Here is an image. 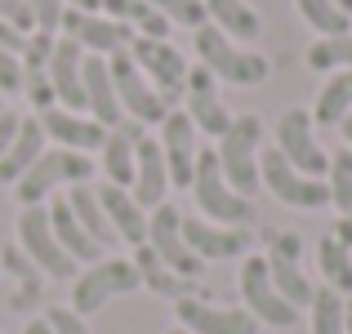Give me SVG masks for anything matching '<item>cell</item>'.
Listing matches in <instances>:
<instances>
[{
  "label": "cell",
  "mask_w": 352,
  "mask_h": 334,
  "mask_svg": "<svg viewBox=\"0 0 352 334\" xmlns=\"http://www.w3.org/2000/svg\"><path fill=\"white\" fill-rule=\"evenodd\" d=\"M272 147L294 165V170L312 174V179H326L330 174V152L317 143V125H312L308 107H285L281 116H276Z\"/></svg>",
  "instance_id": "cell-10"
},
{
  "label": "cell",
  "mask_w": 352,
  "mask_h": 334,
  "mask_svg": "<svg viewBox=\"0 0 352 334\" xmlns=\"http://www.w3.org/2000/svg\"><path fill=\"white\" fill-rule=\"evenodd\" d=\"M85 116H94L103 129H116L125 120L112 85V67H107V58H94V54H85Z\"/></svg>",
  "instance_id": "cell-25"
},
{
  "label": "cell",
  "mask_w": 352,
  "mask_h": 334,
  "mask_svg": "<svg viewBox=\"0 0 352 334\" xmlns=\"http://www.w3.org/2000/svg\"><path fill=\"white\" fill-rule=\"evenodd\" d=\"M50 85H54V98L58 107L67 111H85V49L67 36L54 41V54H50Z\"/></svg>",
  "instance_id": "cell-20"
},
{
  "label": "cell",
  "mask_w": 352,
  "mask_h": 334,
  "mask_svg": "<svg viewBox=\"0 0 352 334\" xmlns=\"http://www.w3.org/2000/svg\"><path fill=\"white\" fill-rule=\"evenodd\" d=\"M45 210H50V227H54V236H58V245L67 249V258H72V263L89 267V263H98V258H107V249L98 245V241L89 236L85 227H80V219H76V214H72L67 197H54Z\"/></svg>",
  "instance_id": "cell-24"
},
{
  "label": "cell",
  "mask_w": 352,
  "mask_h": 334,
  "mask_svg": "<svg viewBox=\"0 0 352 334\" xmlns=\"http://www.w3.org/2000/svg\"><path fill=\"white\" fill-rule=\"evenodd\" d=\"M294 9H299V18L317 36H348L352 32V18L339 9V0H294Z\"/></svg>",
  "instance_id": "cell-34"
},
{
  "label": "cell",
  "mask_w": 352,
  "mask_h": 334,
  "mask_svg": "<svg viewBox=\"0 0 352 334\" xmlns=\"http://www.w3.org/2000/svg\"><path fill=\"white\" fill-rule=\"evenodd\" d=\"M152 9H161L165 18H170V27H188V32H197V27H206V5L201 0H147Z\"/></svg>",
  "instance_id": "cell-37"
},
{
  "label": "cell",
  "mask_w": 352,
  "mask_h": 334,
  "mask_svg": "<svg viewBox=\"0 0 352 334\" xmlns=\"http://www.w3.org/2000/svg\"><path fill=\"white\" fill-rule=\"evenodd\" d=\"M129 58H134V67L143 71L147 80H152L156 94H161L170 107H174V103H183V89H188V71H192V63L183 58L179 45L134 36V41H129Z\"/></svg>",
  "instance_id": "cell-12"
},
{
  "label": "cell",
  "mask_w": 352,
  "mask_h": 334,
  "mask_svg": "<svg viewBox=\"0 0 352 334\" xmlns=\"http://www.w3.org/2000/svg\"><path fill=\"white\" fill-rule=\"evenodd\" d=\"M147 129L134 125V120H120L116 129H107L103 147H98V170H103V183L112 188H129L134 183V152L143 143Z\"/></svg>",
  "instance_id": "cell-23"
},
{
  "label": "cell",
  "mask_w": 352,
  "mask_h": 334,
  "mask_svg": "<svg viewBox=\"0 0 352 334\" xmlns=\"http://www.w3.org/2000/svg\"><path fill=\"white\" fill-rule=\"evenodd\" d=\"M0 23L18 27L23 36H32V32H36V23H32V9H27L23 0H0Z\"/></svg>",
  "instance_id": "cell-42"
},
{
  "label": "cell",
  "mask_w": 352,
  "mask_h": 334,
  "mask_svg": "<svg viewBox=\"0 0 352 334\" xmlns=\"http://www.w3.org/2000/svg\"><path fill=\"white\" fill-rule=\"evenodd\" d=\"M174 321L188 334H258V321L241 303H214L206 290L174 303Z\"/></svg>",
  "instance_id": "cell-14"
},
{
  "label": "cell",
  "mask_w": 352,
  "mask_h": 334,
  "mask_svg": "<svg viewBox=\"0 0 352 334\" xmlns=\"http://www.w3.org/2000/svg\"><path fill=\"white\" fill-rule=\"evenodd\" d=\"M308 67L326 71V76L352 71V32L348 36H317V41L308 45Z\"/></svg>",
  "instance_id": "cell-33"
},
{
  "label": "cell",
  "mask_w": 352,
  "mask_h": 334,
  "mask_svg": "<svg viewBox=\"0 0 352 334\" xmlns=\"http://www.w3.org/2000/svg\"><path fill=\"white\" fill-rule=\"evenodd\" d=\"M339 9H344V14L352 18V0H339Z\"/></svg>",
  "instance_id": "cell-50"
},
{
  "label": "cell",
  "mask_w": 352,
  "mask_h": 334,
  "mask_svg": "<svg viewBox=\"0 0 352 334\" xmlns=\"http://www.w3.org/2000/svg\"><path fill=\"white\" fill-rule=\"evenodd\" d=\"M330 236L339 241V245L352 249V219H335V227H330Z\"/></svg>",
  "instance_id": "cell-45"
},
{
  "label": "cell",
  "mask_w": 352,
  "mask_h": 334,
  "mask_svg": "<svg viewBox=\"0 0 352 334\" xmlns=\"http://www.w3.org/2000/svg\"><path fill=\"white\" fill-rule=\"evenodd\" d=\"M344 334H352V294L344 299Z\"/></svg>",
  "instance_id": "cell-48"
},
{
  "label": "cell",
  "mask_w": 352,
  "mask_h": 334,
  "mask_svg": "<svg viewBox=\"0 0 352 334\" xmlns=\"http://www.w3.org/2000/svg\"><path fill=\"white\" fill-rule=\"evenodd\" d=\"M326 188H330V205L339 210V219H352V152L348 147L330 156Z\"/></svg>",
  "instance_id": "cell-36"
},
{
  "label": "cell",
  "mask_w": 352,
  "mask_h": 334,
  "mask_svg": "<svg viewBox=\"0 0 352 334\" xmlns=\"http://www.w3.org/2000/svg\"><path fill=\"white\" fill-rule=\"evenodd\" d=\"M67 41H76L85 54H94V58H112V54H125L129 41H134V32H129L125 23H112V18L103 14H85V9H67L63 14V32Z\"/></svg>",
  "instance_id": "cell-17"
},
{
  "label": "cell",
  "mask_w": 352,
  "mask_h": 334,
  "mask_svg": "<svg viewBox=\"0 0 352 334\" xmlns=\"http://www.w3.org/2000/svg\"><path fill=\"white\" fill-rule=\"evenodd\" d=\"M143 285H138V272H134V258H98V263L80 267L76 276H72V312H80V317H94V312H103L107 303L125 299V294H138Z\"/></svg>",
  "instance_id": "cell-6"
},
{
  "label": "cell",
  "mask_w": 352,
  "mask_h": 334,
  "mask_svg": "<svg viewBox=\"0 0 352 334\" xmlns=\"http://www.w3.org/2000/svg\"><path fill=\"white\" fill-rule=\"evenodd\" d=\"M23 45H27V36L18 32V27L0 23V49H9V54H23Z\"/></svg>",
  "instance_id": "cell-44"
},
{
  "label": "cell",
  "mask_w": 352,
  "mask_h": 334,
  "mask_svg": "<svg viewBox=\"0 0 352 334\" xmlns=\"http://www.w3.org/2000/svg\"><path fill=\"white\" fill-rule=\"evenodd\" d=\"M201 5H206L210 23L219 32H228L236 45H254L263 36V18H258V9L250 0H201Z\"/></svg>",
  "instance_id": "cell-29"
},
{
  "label": "cell",
  "mask_w": 352,
  "mask_h": 334,
  "mask_svg": "<svg viewBox=\"0 0 352 334\" xmlns=\"http://www.w3.org/2000/svg\"><path fill=\"white\" fill-rule=\"evenodd\" d=\"M107 67H112V85H116L120 116H125V120H134V125H143V129H156V125H161V120L174 111L161 94H156L152 80H147L143 71L134 67L129 49H125V54H112V58H107Z\"/></svg>",
  "instance_id": "cell-11"
},
{
  "label": "cell",
  "mask_w": 352,
  "mask_h": 334,
  "mask_svg": "<svg viewBox=\"0 0 352 334\" xmlns=\"http://www.w3.org/2000/svg\"><path fill=\"white\" fill-rule=\"evenodd\" d=\"M98 192V205H103L107 214V227H112L116 241H125V245H147V210L138 205L134 197H129V188H112V183H94Z\"/></svg>",
  "instance_id": "cell-22"
},
{
  "label": "cell",
  "mask_w": 352,
  "mask_h": 334,
  "mask_svg": "<svg viewBox=\"0 0 352 334\" xmlns=\"http://www.w3.org/2000/svg\"><path fill=\"white\" fill-rule=\"evenodd\" d=\"M134 272H138V285H143L147 294H156V299L179 303V299H192V294H201V285H197V281H188V276L170 272V267H165L147 245H138V249H134Z\"/></svg>",
  "instance_id": "cell-27"
},
{
  "label": "cell",
  "mask_w": 352,
  "mask_h": 334,
  "mask_svg": "<svg viewBox=\"0 0 352 334\" xmlns=\"http://www.w3.org/2000/svg\"><path fill=\"white\" fill-rule=\"evenodd\" d=\"M308 334H344V294L317 285L308 303Z\"/></svg>",
  "instance_id": "cell-35"
},
{
  "label": "cell",
  "mask_w": 352,
  "mask_h": 334,
  "mask_svg": "<svg viewBox=\"0 0 352 334\" xmlns=\"http://www.w3.org/2000/svg\"><path fill=\"white\" fill-rule=\"evenodd\" d=\"M94 170H98V161H94V156H85V152L45 147L41 161H36L32 170L14 183V197H18V205H23V210L27 205H50L54 197H63V192L89 183V179H94Z\"/></svg>",
  "instance_id": "cell-2"
},
{
  "label": "cell",
  "mask_w": 352,
  "mask_h": 334,
  "mask_svg": "<svg viewBox=\"0 0 352 334\" xmlns=\"http://www.w3.org/2000/svg\"><path fill=\"white\" fill-rule=\"evenodd\" d=\"M183 111H188V120L197 125V134H201V138H214V143L228 134V125H232V116H236V111H228L223 94H219V80L210 76L201 63H192V71H188Z\"/></svg>",
  "instance_id": "cell-15"
},
{
  "label": "cell",
  "mask_w": 352,
  "mask_h": 334,
  "mask_svg": "<svg viewBox=\"0 0 352 334\" xmlns=\"http://www.w3.org/2000/svg\"><path fill=\"white\" fill-rule=\"evenodd\" d=\"M183 236L201 263H228V258L250 254V227H223L201 214H183Z\"/></svg>",
  "instance_id": "cell-18"
},
{
  "label": "cell",
  "mask_w": 352,
  "mask_h": 334,
  "mask_svg": "<svg viewBox=\"0 0 352 334\" xmlns=\"http://www.w3.org/2000/svg\"><path fill=\"white\" fill-rule=\"evenodd\" d=\"M192 201H197V214L210 223H223V227H250L254 223V201H245L241 192H232V183L219 170L214 147H201L197 156V174L188 183Z\"/></svg>",
  "instance_id": "cell-4"
},
{
  "label": "cell",
  "mask_w": 352,
  "mask_h": 334,
  "mask_svg": "<svg viewBox=\"0 0 352 334\" xmlns=\"http://www.w3.org/2000/svg\"><path fill=\"white\" fill-rule=\"evenodd\" d=\"M258 188H267L281 205H290V210H321V205H330L326 179H312V174L294 170L276 147H263V152H258Z\"/></svg>",
  "instance_id": "cell-9"
},
{
  "label": "cell",
  "mask_w": 352,
  "mask_h": 334,
  "mask_svg": "<svg viewBox=\"0 0 352 334\" xmlns=\"http://www.w3.org/2000/svg\"><path fill=\"white\" fill-rule=\"evenodd\" d=\"M312 254H317L321 285L348 299V294H352V249H348V245H339V241L326 232V236H321L317 245H312Z\"/></svg>",
  "instance_id": "cell-31"
},
{
  "label": "cell",
  "mask_w": 352,
  "mask_h": 334,
  "mask_svg": "<svg viewBox=\"0 0 352 334\" xmlns=\"http://www.w3.org/2000/svg\"><path fill=\"white\" fill-rule=\"evenodd\" d=\"M23 89V63H18V54L0 49V94H18Z\"/></svg>",
  "instance_id": "cell-41"
},
{
  "label": "cell",
  "mask_w": 352,
  "mask_h": 334,
  "mask_svg": "<svg viewBox=\"0 0 352 334\" xmlns=\"http://www.w3.org/2000/svg\"><path fill=\"white\" fill-rule=\"evenodd\" d=\"M41 317L50 321V330H54V334H89V321L80 317V312L63 308V303H54V308H45Z\"/></svg>",
  "instance_id": "cell-40"
},
{
  "label": "cell",
  "mask_w": 352,
  "mask_h": 334,
  "mask_svg": "<svg viewBox=\"0 0 352 334\" xmlns=\"http://www.w3.org/2000/svg\"><path fill=\"white\" fill-rule=\"evenodd\" d=\"M312 125L317 129H339L344 120L352 116V71H335V76H326V85H321V94L312 98Z\"/></svg>",
  "instance_id": "cell-30"
},
{
  "label": "cell",
  "mask_w": 352,
  "mask_h": 334,
  "mask_svg": "<svg viewBox=\"0 0 352 334\" xmlns=\"http://www.w3.org/2000/svg\"><path fill=\"white\" fill-rule=\"evenodd\" d=\"M67 9H85V14H98V0H63Z\"/></svg>",
  "instance_id": "cell-47"
},
{
  "label": "cell",
  "mask_w": 352,
  "mask_h": 334,
  "mask_svg": "<svg viewBox=\"0 0 352 334\" xmlns=\"http://www.w3.org/2000/svg\"><path fill=\"white\" fill-rule=\"evenodd\" d=\"M0 111H5V94H0Z\"/></svg>",
  "instance_id": "cell-52"
},
{
  "label": "cell",
  "mask_w": 352,
  "mask_h": 334,
  "mask_svg": "<svg viewBox=\"0 0 352 334\" xmlns=\"http://www.w3.org/2000/svg\"><path fill=\"white\" fill-rule=\"evenodd\" d=\"M67 197V205H72V214L80 219V227L89 232V236L98 241V245H112V227H107V214H103V205H98V192H94V183H80V188H72V192H63Z\"/></svg>",
  "instance_id": "cell-32"
},
{
  "label": "cell",
  "mask_w": 352,
  "mask_h": 334,
  "mask_svg": "<svg viewBox=\"0 0 352 334\" xmlns=\"http://www.w3.org/2000/svg\"><path fill=\"white\" fill-rule=\"evenodd\" d=\"M23 334H54V330H50V321H45V317H27Z\"/></svg>",
  "instance_id": "cell-46"
},
{
  "label": "cell",
  "mask_w": 352,
  "mask_h": 334,
  "mask_svg": "<svg viewBox=\"0 0 352 334\" xmlns=\"http://www.w3.org/2000/svg\"><path fill=\"white\" fill-rule=\"evenodd\" d=\"M18 94H27V103L32 111L41 116V111L58 107V98H54V85H50V71H23V89Z\"/></svg>",
  "instance_id": "cell-38"
},
{
  "label": "cell",
  "mask_w": 352,
  "mask_h": 334,
  "mask_svg": "<svg viewBox=\"0 0 352 334\" xmlns=\"http://www.w3.org/2000/svg\"><path fill=\"white\" fill-rule=\"evenodd\" d=\"M192 49H197V63L219 80V85H241V89H254L272 76V58L250 45H236L228 32H219L214 23L197 27L192 32Z\"/></svg>",
  "instance_id": "cell-1"
},
{
  "label": "cell",
  "mask_w": 352,
  "mask_h": 334,
  "mask_svg": "<svg viewBox=\"0 0 352 334\" xmlns=\"http://www.w3.org/2000/svg\"><path fill=\"white\" fill-rule=\"evenodd\" d=\"M303 249H308V241L299 232H267L263 236V258H267V272H272V285L281 290V299L290 308L308 312L317 285H312L308 267H303Z\"/></svg>",
  "instance_id": "cell-8"
},
{
  "label": "cell",
  "mask_w": 352,
  "mask_h": 334,
  "mask_svg": "<svg viewBox=\"0 0 352 334\" xmlns=\"http://www.w3.org/2000/svg\"><path fill=\"white\" fill-rule=\"evenodd\" d=\"M54 41H58V36H50V32H32V36H27L23 54H18V63H23V71H45V67H50Z\"/></svg>",
  "instance_id": "cell-39"
},
{
  "label": "cell",
  "mask_w": 352,
  "mask_h": 334,
  "mask_svg": "<svg viewBox=\"0 0 352 334\" xmlns=\"http://www.w3.org/2000/svg\"><path fill=\"white\" fill-rule=\"evenodd\" d=\"M0 276H14V299H9V308H14V312H27V308H36V303H41L45 276H41V267H36L32 258L14 245V241H9V245H0Z\"/></svg>",
  "instance_id": "cell-28"
},
{
  "label": "cell",
  "mask_w": 352,
  "mask_h": 334,
  "mask_svg": "<svg viewBox=\"0 0 352 334\" xmlns=\"http://www.w3.org/2000/svg\"><path fill=\"white\" fill-rule=\"evenodd\" d=\"M14 245L23 249V254L32 258L36 267H41L45 281H72V276L80 272V263H72L67 249H63V245H58V236H54V227H50V210H45V205H27V210H18Z\"/></svg>",
  "instance_id": "cell-7"
},
{
  "label": "cell",
  "mask_w": 352,
  "mask_h": 334,
  "mask_svg": "<svg viewBox=\"0 0 352 334\" xmlns=\"http://www.w3.org/2000/svg\"><path fill=\"white\" fill-rule=\"evenodd\" d=\"M18 125H23V116H18V111H0V156L9 152V143H14V134H18Z\"/></svg>",
  "instance_id": "cell-43"
},
{
  "label": "cell",
  "mask_w": 352,
  "mask_h": 334,
  "mask_svg": "<svg viewBox=\"0 0 352 334\" xmlns=\"http://www.w3.org/2000/svg\"><path fill=\"white\" fill-rule=\"evenodd\" d=\"M339 134H344V147H348V152H352V116L344 120V125H339Z\"/></svg>",
  "instance_id": "cell-49"
},
{
  "label": "cell",
  "mask_w": 352,
  "mask_h": 334,
  "mask_svg": "<svg viewBox=\"0 0 352 334\" xmlns=\"http://www.w3.org/2000/svg\"><path fill=\"white\" fill-rule=\"evenodd\" d=\"M161 334H188V330H183V326H174V330H161Z\"/></svg>",
  "instance_id": "cell-51"
},
{
  "label": "cell",
  "mask_w": 352,
  "mask_h": 334,
  "mask_svg": "<svg viewBox=\"0 0 352 334\" xmlns=\"http://www.w3.org/2000/svg\"><path fill=\"white\" fill-rule=\"evenodd\" d=\"M36 120H41L45 138H50V147H67V152H85V156H94L98 147H103V138H107V129L98 125L94 116H85V111L50 107V111H41Z\"/></svg>",
  "instance_id": "cell-19"
},
{
  "label": "cell",
  "mask_w": 352,
  "mask_h": 334,
  "mask_svg": "<svg viewBox=\"0 0 352 334\" xmlns=\"http://www.w3.org/2000/svg\"><path fill=\"white\" fill-rule=\"evenodd\" d=\"M263 138H267L263 116L258 111H241V116H232L228 134L214 143L219 170L232 183V192H241L245 201H254V192H258V152H263Z\"/></svg>",
  "instance_id": "cell-3"
},
{
  "label": "cell",
  "mask_w": 352,
  "mask_h": 334,
  "mask_svg": "<svg viewBox=\"0 0 352 334\" xmlns=\"http://www.w3.org/2000/svg\"><path fill=\"white\" fill-rule=\"evenodd\" d=\"M50 147V138H45L41 120L36 116H23V125H18L14 143H9V152L0 156V188H14L18 179H23L27 170H32L36 161H41V152Z\"/></svg>",
  "instance_id": "cell-26"
},
{
  "label": "cell",
  "mask_w": 352,
  "mask_h": 334,
  "mask_svg": "<svg viewBox=\"0 0 352 334\" xmlns=\"http://www.w3.org/2000/svg\"><path fill=\"white\" fill-rule=\"evenodd\" d=\"M147 249H152V254L161 258L170 272L188 276V281H201V272H206V263L192 254L188 236H183V214H179V205H174V201L147 210Z\"/></svg>",
  "instance_id": "cell-13"
},
{
  "label": "cell",
  "mask_w": 352,
  "mask_h": 334,
  "mask_svg": "<svg viewBox=\"0 0 352 334\" xmlns=\"http://www.w3.org/2000/svg\"><path fill=\"white\" fill-rule=\"evenodd\" d=\"M170 165H165V152L156 143V134H143L134 152V183H129V197L138 201L143 210H156L170 201Z\"/></svg>",
  "instance_id": "cell-21"
},
{
  "label": "cell",
  "mask_w": 352,
  "mask_h": 334,
  "mask_svg": "<svg viewBox=\"0 0 352 334\" xmlns=\"http://www.w3.org/2000/svg\"><path fill=\"white\" fill-rule=\"evenodd\" d=\"M156 143H161L165 165H170V188H188L192 174H197V156H201V147H206V138L197 134L188 111L174 107L170 116L156 125Z\"/></svg>",
  "instance_id": "cell-16"
},
{
  "label": "cell",
  "mask_w": 352,
  "mask_h": 334,
  "mask_svg": "<svg viewBox=\"0 0 352 334\" xmlns=\"http://www.w3.org/2000/svg\"><path fill=\"white\" fill-rule=\"evenodd\" d=\"M236 294H241V308L258 321V330H294L303 321L299 308L281 299V290L272 285V272H267V258L263 254H245L241 258V272H236Z\"/></svg>",
  "instance_id": "cell-5"
}]
</instances>
